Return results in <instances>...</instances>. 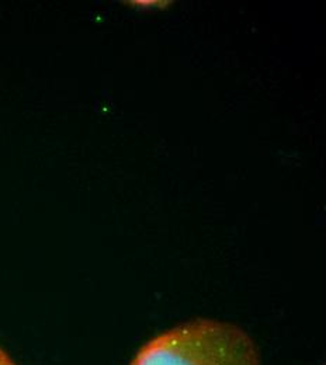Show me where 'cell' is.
<instances>
[{"mask_svg":"<svg viewBox=\"0 0 326 365\" xmlns=\"http://www.w3.org/2000/svg\"><path fill=\"white\" fill-rule=\"evenodd\" d=\"M0 365H17L10 357H9V354L3 350V349H0Z\"/></svg>","mask_w":326,"mask_h":365,"instance_id":"7a4b0ae2","label":"cell"},{"mask_svg":"<svg viewBox=\"0 0 326 365\" xmlns=\"http://www.w3.org/2000/svg\"><path fill=\"white\" fill-rule=\"evenodd\" d=\"M128 365H262V359L236 324L194 319L148 340Z\"/></svg>","mask_w":326,"mask_h":365,"instance_id":"6da1fadb","label":"cell"}]
</instances>
